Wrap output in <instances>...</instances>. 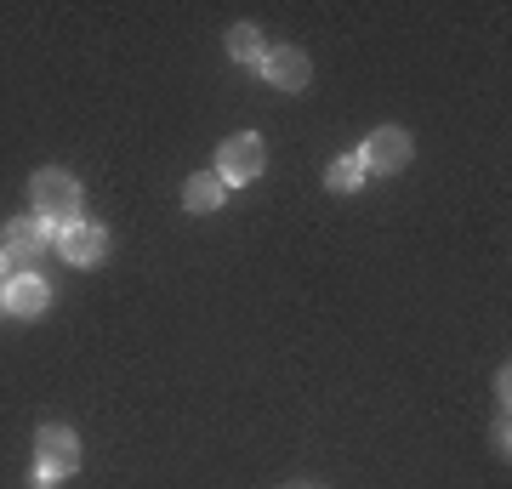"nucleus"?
<instances>
[{"label": "nucleus", "mask_w": 512, "mask_h": 489, "mask_svg": "<svg viewBox=\"0 0 512 489\" xmlns=\"http://www.w3.org/2000/svg\"><path fill=\"white\" fill-rule=\"evenodd\" d=\"M29 200H35V217L52 222V228L80 222V182L69 171H35L29 177Z\"/></svg>", "instance_id": "f257e3e1"}, {"label": "nucleus", "mask_w": 512, "mask_h": 489, "mask_svg": "<svg viewBox=\"0 0 512 489\" xmlns=\"http://www.w3.org/2000/svg\"><path fill=\"white\" fill-rule=\"evenodd\" d=\"M80 467V438L69 433V427H40L35 438V484H57V478H69V472Z\"/></svg>", "instance_id": "f03ea898"}, {"label": "nucleus", "mask_w": 512, "mask_h": 489, "mask_svg": "<svg viewBox=\"0 0 512 489\" xmlns=\"http://www.w3.org/2000/svg\"><path fill=\"white\" fill-rule=\"evenodd\" d=\"M262 160H268V148H262V137H251V131H239V137H228V143L217 148V177H222V188L256 182V177H262Z\"/></svg>", "instance_id": "7ed1b4c3"}, {"label": "nucleus", "mask_w": 512, "mask_h": 489, "mask_svg": "<svg viewBox=\"0 0 512 489\" xmlns=\"http://www.w3.org/2000/svg\"><path fill=\"white\" fill-rule=\"evenodd\" d=\"M359 165L365 171H404L410 165V131H399V126H376L365 137V154H359Z\"/></svg>", "instance_id": "20e7f679"}, {"label": "nucleus", "mask_w": 512, "mask_h": 489, "mask_svg": "<svg viewBox=\"0 0 512 489\" xmlns=\"http://www.w3.org/2000/svg\"><path fill=\"white\" fill-rule=\"evenodd\" d=\"M57 251H63V262H74V268H97V262L109 256V234H103L97 222H69V228H57Z\"/></svg>", "instance_id": "39448f33"}, {"label": "nucleus", "mask_w": 512, "mask_h": 489, "mask_svg": "<svg viewBox=\"0 0 512 489\" xmlns=\"http://www.w3.org/2000/svg\"><path fill=\"white\" fill-rule=\"evenodd\" d=\"M262 74H268L279 91H302L308 86V74H313V63H308L302 46H274V52L262 57Z\"/></svg>", "instance_id": "423d86ee"}, {"label": "nucleus", "mask_w": 512, "mask_h": 489, "mask_svg": "<svg viewBox=\"0 0 512 489\" xmlns=\"http://www.w3.org/2000/svg\"><path fill=\"white\" fill-rule=\"evenodd\" d=\"M46 308H52L46 279H35V273H12V285H6V313H18V319H40Z\"/></svg>", "instance_id": "0eeeda50"}, {"label": "nucleus", "mask_w": 512, "mask_h": 489, "mask_svg": "<svg viewBox=\"0 0 512 489\" xmlns=\"http://www.w3.org/2000/svg\"><path fill=\"white\" fill-rule=\"evenodd\" d=\"M46 234H52V222L18 217L12 228H6V256H12V262H35V256L46 251Z\"/></svg>", "instance_id": "6e6552de"}, {"label": "nucleus", "mask_w": 512, "mask_h": 489, "mask_svg": "<svg viewBox=\"0 0 512 489\" xmlns=\"http://www.w3.org/2000/svg\"><path fill=\"white\" fill-rule=\"evenodd\" d=\"M222 194H228V188H222V177H217V171H200V177H188L183 205L205 217V211H217V205H222Z\"/></svg>", "instance_id": "1a4fd4ad"}, {"label": "nucleus", "mask_w": 512, "mask_h": 489, "mask_svg": "<svg viewBox=\"0 0 512 489\" xmlns=\"http://www.w3.org/2000/svg\"><path fill=\"white\" fill-rule=\"evenodd\" d=\"M228 57H234V63H262L268 46H262V35H256L251 23H234V29H228Z\"/></svg>", "instance_id": "9d476101"}, {"label": "nucleus", "mask_w": 512, "mask_h": 489, "mask_svg": "<svg viewBox=\"0 0 512 489\" xmlns=\"http://www.w3.org/2000/svg\"><path fill=\"white\" fill-rule=\"evenodd\" d=\"M325 182L336 188V194H353V188L365 182V165H359V154H342V160H336V165L325 171Z\"/></svg>", "instance_id": "9b49d317"}, {"label": "nucleus", "mask_w": 512, "mask_h": 489, "mask_svg": "<svg viewBox=\"0 0 512 489\" xmlns=\"http://www.w3.org/2000/svg\"><path fill=\"white\" fill-rule=\"evenodd\" d=\"M6 285H12V256L0 251V290H6Z\"/></svg>", "instance_id": "f8f14e48"}, {"label": "nucleus", "mask_w": 512, "mask_h": 489, "mask_svg": "<svg viewBox=\"0 0 512 489\" xmlns=\"http://www.w3.org/2000/svg\"><path fill=\"white\" fill-rule=\"evenodd\" d=\"M0 313H6V290H0Z\"/></svg>", "instance_id": "ddd939ff"}]
</instances>
